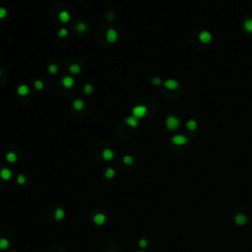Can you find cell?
Here are the masks:
<instances>
[{"instance_id": "cell-1", "label": "cell", "mask_w": 252, "mask_h": 252, "mask_svg": "<svg viewBox=\"0 0 252 252\" xmlns=\"http://www.w3.org/2000/svg\"><path fill=\"white\" fill-rule=\"evenodd\" d=\"M132 114L137 119L143 118V117L147 114V108L145 106H142V104L134 106V108H132Z\"/></svg>"}, {"instance_id": "cell-2", "label": "cell", "mask_w": 252, "mask_h": 252, "mask_svg": "<svg viewBox=\"0 0 252 252\" xmlns=\"http://www.w3.org/2000/svg\"><path fill=\"white\" fill-rule=\"evenodd\" d=\"M166 125L168 130H175L179 127L180 122L175 116H168L166 119Z\"/></svg>"}, {"instance_id": "cell-3", "label": "cell", "mask_w": 252, "mask_h": 252, "mask_svg": "<svg viewBox=\"0 0 252 252\" xmlns=\"http://www.w3.org/2000/svg\"><path fill=\"white\" fill-rule=\"evenodd\" d=\"M172 142L173 144L177 145V146H181V145L186 144L188 142V139H187V137H185L184 135H174L172 138Z\"/></svg>"}, {"instance_id": "cell-4", "label": "cell", "mask_w": 252, "mask_h": 252, "mask_svg": "<svg viewBox=\"0 0 252 252\" xmlns=\"http://www.w3.org/2000/svg\"><path fill=\"white\" fill-rule=\"evenodd\" d=\"M118 38V34L114 29H110L106 32V40L110 42H115Z\"/></svg>"}, {"instance_id": "cell-5", "label": "cell", "mask_w": 252, "mask_h": 252, "mask_svg": "<svg viewBox=\"0 0 252 252\" xmlns=\"http://www.w3.org/2000/svg\"><path fill=\"white\" fill-rule=\"evenodd\" d=\"M93 222L97 226H102L106 223V216L102 214V213H97V214L93 217Z\"/></svg>"}, {"instance_id": "cell-6", "label": "cell", "mask_w": 252, "mask_h": 252, "mask_svg": "<svg viewBox=\"0 0 252 252\" xmlns=\"http://www.w3.org/2000/svg\"><path fill=\"white\" fill-rule=\"evenodd\" d=\"M164 86L166 87V89L173 91V90H176L178 88V82H177L176 80H173V79H168V80H166V82L164 83Z\"/></svg>"}, {"instance_id": "cell-7", "label": "cell", "mask_w": 252, "mask_h": 252, "mask_svg": "<svg viewBox=\"0 0 252 252\" xmlns=\"http://www.w3.org/2000/svg\"><path fill=\"white\" fill-rule=\"evenodd\" d=\"M199 40L203 44H208V42H210L212 40V36H211V34L209 32L203 31L199 35Z\"/></svg>"}, {"instance_id": "cell-8", "label": "cell", "mask_w": 252, "mask_h": 252, "mask_svg": "<svg viewBox=\"0 0 252 252\" xmlns=\"http://www.w3.org/2000/svg\"><path fill=\"white\" fill-rule=\"evenodd\" d=\"M61 83H62L64 88H66V89L72 88V87H73V85H74V79L72 78V77H70V76H65L62 79Z\"/></svg>"}, {"instance_id": "cell-9", "label": "cell", "mask_w": 252, "mask_h": 252, "mask_svg": "<svg viewBox=\"0 0 252 252\" xmlns=\"http://www.w3.org/2000/svg\"><path fill=\"white\" fill-rule=\"evenodd\" d=\"M11 176H12V172L9 168H4L0 170V177H1V179H3V180H9V179L11 178Z\"/></svg>"}, {"instance_id": "cell-10", "label": "cell", "mask_w": 252, "mask_h": 252, "mask_svg": "<svg viewBox=\"0 0 252 252\" xmlns=\"http://www.w3.org/2000/svg\"><path fill=\"white\" fill-rule=\"evenodd\" d=\"M102 159H104V161H111L114 157V154L110 149H104L102 153Z\"/></svg>"}, {"instance_id": "cell-11", "label": "cell", "mask_w": 252, "mask_h": 252, "mask_svg": "<svg viewBox=\"0 0 252 252\" xmlns=\"http://www.w3.org/2000/svg\"><path fill=\"white\" fill-rule=\"evenodd\" d=\"M234 222H236V225L243 226L247 223V218H246V216L243 215V214H238L236 216V218H234Z\"/></svg>"}, {"instance_id": "cell-12", "label": "cell", "mask_w": 252, "mask_h": 252, "mask_svg": "<svg viewBox=\"0 0 252 252\" xmlns=\"http://www.w3.org/2000/svg\"><path fill=\"white\" fill-rule=\"evenodd\" d=\"M126 124H127L128 126H130V127H136V126H138V119L136 118L135 116H128L127 118H126L125 120Z\"/></svg>"}, {"instance_id": "cell-13", "label": "cell", "mask_w": 252, "mask_h": 252, "mask_svg": "<svg viewBox=\"0 0 252 252\" xmlns=\"http://www.w3.org/2000/svg\"><path fill=\"white\" fill-rule=\"evenodd\" d=\"M58 19L60 20V22L67 23L70 21V14L67 11H61L58 14Z\"/></svg>"}, {"instance_id": "cell-14", "label": "cell", "mask_w": 252, "mask_h": 252, "mask_svg": "<svg viewBox=\"0 0 252 252\" xmlns=\"http://www.w3.org/2000/svg\"><path fill=\"white\" fill-rule=\"evenodd\" d=\"M30 92V88L27 86V85H20L17 89V93H18L19 96H26L28 95Z\"/></svg>"}, {"instance_id": "cell-15", "label": "cell", "mask_w": 252, "mask_h": 252, "mask_svg": "<svg viewBox=\"0 0 252 252\" xmlns=\"http://www.w3.org/2000/svg\"><path fill=\"white\" fill-rule=\"evenodd\" d=\"M73 108H75L76 110H82L85 106V102L83 100L81 99H76L75 101L73 102Z\"/></svg>"}, {"instance_id": "cell-16", "label": "cell", "mask_w": 252, "mask_h": 252, "mask_svg": "<svg viewBox=\"0 0 252 252\" xmlns=\"http://www.w3.org/2000/svg\"><path fill=\"white\" fill-rule=\"evenodd\" d=\"M65 217V212H64L63 209L61 208H57L54 212V218L56 221H61V220L64 219Z\"/></svg>"}, {"instance_id": "cell-17", "label": "cell", "mask_w": 252, "mask_h": 252, "mask_svg": "<svg viewBox=\"0 0 252 252\" xmlns=\"http://www.w3.org/2000/svg\"><path fill=\"white\" fill-rule=\"evenodd\" d=\"M81 71V67L79 64L77 63H73L71 64V65L69 66V72L71 74H73V75H77V74H79Z\"/></svg>"}, {"instance_id": "cell-18", "label": "cell", "mask_w": 252, "mask_h": 252, "mask_svg": "<svg viewBox=\"0 0 252 252\" xmlns=\"http://www.w3.org/2000/svg\"><path fill=\"white\" fill-rule=\"evenodd\" d=\"M6 161L10 164H13L17 161V155L14 153V152H9V153L6 154Z\"/></svg>"}, {"instance_id": "cell-19", "label": "cell", "mask_w": 252, "mask_h": 252, "mask_svg": "<svg viewBox=\"0 0 252 252\" xmlns=\"http://www.w3.org/2000/svg\"><path fill=\"white\" fill-rule=\"evenodd\" d=\"M243 29L247 33H252V19H246L243 23Z\"/></svg>"}, {"instance_id": "cell-20", "label": "cell", "mask_w": 252, "mask_h": 252, "mask_svg": "<svg viewBox=\"0 0 252 252\" xmlns=\"http://www.w3.org/2000/svg\"><path fill=\"white\" fill-rule=\"evenodd\" d=\"M9 240L7 239V238H0V249L1 250H5V249H7L8 247H9Z\"/></svg>"}, {"instance_id": "cell-21", "label": "cell", "mask_w": 252, "mask_h": 252, "mask_svg": "<svg viewBox=\"0 0 252 252\" xmlns=\"http://www.w3.org/2000/svg\"><path fill=\"white\" fill-rule=\"evenodd\" d=\"M104 176H106V178H108V179L113 178V177L115 176V170L111 168H106V170L104 172Z\"/></svg>"}, {"instance_id": "cell-22", "label": "cell", "mask_w": 252, "mask_h": 252, "mask_svg": "<svg viewBox=\"0 0 252 252\" xmlns=\"http://www.w3.org/2000/svg\"><path fill=\"white\" fill-rule=\"evenodd\" d=\"M186 127L188 128L190 131H194V130L197 128V122H196L195 120H193V119H191V120H188L186 122Z\"/></svg>"}, {"instance_id": "cell-23", "label": "cell", "mask_w": 252, "mask_h": 252, "mask_svg": "<svg viewBox=\"0 0 252 252\" xmlns=\"http://www.w3.org/2000/svg\"><path fill=\"white\" fill-rule=\"evenodd\" d=\"M76 30H77V32H79V33H85V32L87 31V25L83 22L78 23L76 26Z\"/></svg>"}, {"instance_id": "cell-24", "label": "cell", "mask_w": 252, "mask_h": 252, "mask_svg": "<svg viewBox=\"0 0 252 252\" xmlns=\"http://www.w3.org/2000/svg\"><path fill=\"white\" fill-rule=\"evenodd\" d=\"M83 91H84V93L86 94V95H90V94L93 93L94 87L92 86L91 84H86L84 86V88H83Z\"/></svg>"}, {"instance_id": "cell-25", "label": "cell", "mask_w": 252, "mask_h": 252, "mask_svg": "<svg viewBox=\"0 0 252 252\" xmlns=\"http://www.w3.org/2000/svg\"><path fill=\"white\" fill-rule=\"evenodd\" d=\"M134 162L133 158L131 157V156L129 155H125L124 157H123V163H124L125 164H127V166H130V164H132Z\"/></svg>"}, {"instance_id": "cell-26", "label": "cell", "mask_w": 252, "mask_h": 252, "mask_svg": "<svg viewBox=\"0 0 252 252\" xmlns=\"http://www.w3.org/2000/svg\"><path fill=\"white\" fill-rule=\"evenodd\" d=\"M57 71H58V67H57L55 64H50V65L48 66V72H49L50 74L54 75V74L57 73Z\"/></svg>"}, {"instance_id": "cell-27", "label": "cell", "mask_w": 252, "mask_h": 252, "mask_svg": "<svg viewBox=\"0 0 252 252\" xmlns=\"http://www.w3.org/2000/svg\"><path fill=\"white\" fill-rule=\"evenodd\" d=\"M34 86H35V88L37 90L40 91V90L44 88V82L40 80H36L35 82H34Z\"/></svg>"}, {"instance_id": "cell-28", "label": "cell", "mask_w": 252, "mask_h": 252, "mask_svg": "<svg viewBox=\"0 0 252 252\" xmlns=\"http://www.w3.org/2000/svg\"><path fill=\"white\" fill-rule=\"evenodd\" d=\"M57 35H58L59 38H65V37H67V36H68V31L66 29H64V28H62V29H60L58 31Z\"/></svg>"}, {"instance_id": "cell-29", "label": "cell", "mask_w": 252, "mask_h": 252, "mask_svg": "<svg viewBox=\"0 0 252 252\" xmlns=\"http://www.w3.org/2000/svg\"><path fill=\"white\" fill-rule=\"evenodd\" d=\"M17 183H18V184H20V185L25 184V183H26L25 175H23V174H19V175L17 176Z\"/></svg>"}, {"instance_id": "cell-30", "label": "cell", "mask_w": 252, "mask_h": 252, "mask_svg": "<svg viewBox=\"0 0 252 252\" xmlns=\"http://www.w3.org/2000/svg\"><path fill=\"white\" fill-rule=\"evenodd\" d=\"M138 244H139V246H140L141 248H146V247L148 246V241L145 239V238H142V239L139 240Z\"/></svg>"}, {"instance_id": "cell-31", "label": "cell", "mask_w": 252, "mask_h": 252, "mask_svg": "<svg viewBox=\"0 0 252 252\" xmlns=\"http://www.w3.org/2000/svg\"><path fill=\"white\" fill-rule=\"evenodd\" d=\"M7 15V10L3 7H0V19H4Z\"/></svg>"}, {"instance_id": "cell-32", "label": "cell", "mask_w": 252, "mask_h": 252, "mask_svg": "<svg viewBox=\"0 0 252 252\" xmlns=\"http://www.w3.org/2000/svg\"><path fill=\"white\" fill-rule=\"evenodd\" d=\"M152 83H153V85H155V86H159V85L162 84V81L160 78L156 77V78H154L153 80H152Z\"/></svg>"}, {"instance_id": "cell-33", "label": "cell", "mask_w": 252, "mask_h": 252, "mask_svg": "<svg viewBox=\"0 0 252 252\" xmlns=\"http://www.w3.org/2000/svg\"><path fill=\"white\" fill-rule=\"evenodd\" d=\"M106 17H108V21H112V19L114 18V14L112 12H110V13H108V14L106 15Z\"/></svg>"}, {"instance_id": "cell-34", "label": "cell", "mask_w": 252, "mask_h": 252, "mask_svg": "<svg viewBox=\"0 0 252 252\" xmlns=\"http://www.w3.org/2000/svg\"><path fill=\"white\" fill-rule=\"evenodd\" d=\"M0 76H1V70H0Z\"/></svg>"}, {"instance_id": "cell-35", "label": "cell", "mask_w": 252, "mask_h": 252, "mask_svg": "<svg viewBox=\"0 0 252 252\" xmlns=\"http://www.w3.org/2000/svg\"><path fill=\"white\" fill-rule=\"evenodd\" d=\"M138 252H145V251H138Z\"/></svg>"}, {"instance_id": "cell-36", "label": "cell", "mask_w": 252, "mask_h": 252, "mask_svg": "<svg viewBox=\"0 0 252 252\" xmlns=\"http://www.w3.org/2000/svg\"><path fill=\"white\" fill-rule=\"evenodd\" d=\"M12 252H16V251H12Z\"/></svg>"}, {"instance_id": "cell-37", "label": "cell", "mask_w": 252, "mask_h": 252, "mask_svg": "<svg viewBox=\"0 0 252 252\" xmlns=\"http://www.w3.org/2000/svg\"><path fill=\"white\" fill-rule=\"evenodd\" d=\"M111 252H115V251H111Z\"/></svg>"}]
</instances>
